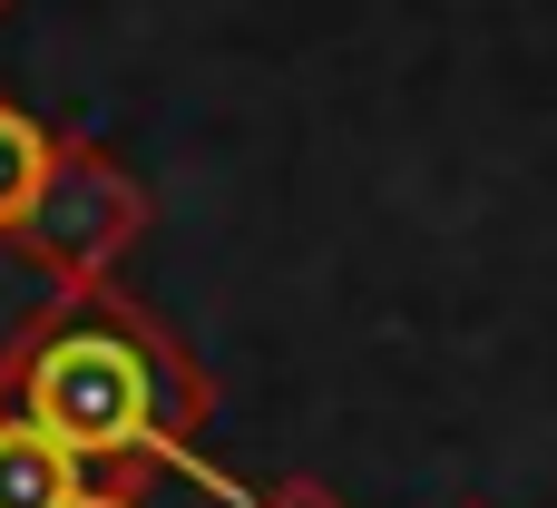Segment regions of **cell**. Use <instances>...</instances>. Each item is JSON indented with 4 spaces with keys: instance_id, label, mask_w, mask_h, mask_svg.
<instances>
[{
    "instance_id": "6da1fadb",
    "label": "cell",
    "mask_w": 557,
    "mask_h": 508,
    "mask_svg": "<svg viewBox=\"0 0 557 508\" xmlns=\"http://www.w3.org/2000/svg\"><path fill=\"white\" fill-rule=\"evenodd\" d=\"M166 411V372L147 362V343L108 313L88 323H59L39 352H29V421L69 450H147Z\"/></svg>"
},
{
    "instance_id": "7a4b0ae2",
    "label": "cell",
    "mask_w": 557,
    "mask_h": 508,
    "mask_svg": "<svg viewBox=\"0 0 557 508\" xmlns=\"http://www.w3.org/2000/svg\"><path fill=\"white\" fill-rule=\"evenodd\" d=\"M0 508H88V470L69 441H49L29 411L0 421Z\"/></svg>"
},
{
    "instance_id": "3957f363",
    "label": "cell",
    "mask_w": 557,
    "mask_h": 508,
    "mask_svg": "<svg viewBox=\"0 0 557 508\" xmlns=\"http://www.w3.org/2000/svg\"><path fill=\"white\" fill-rule=\"evenodd\" d=\"M39 176H49V147H39V127L0 108V225H10V215L39 196Z\"/></svg>"
}]
</instances>
